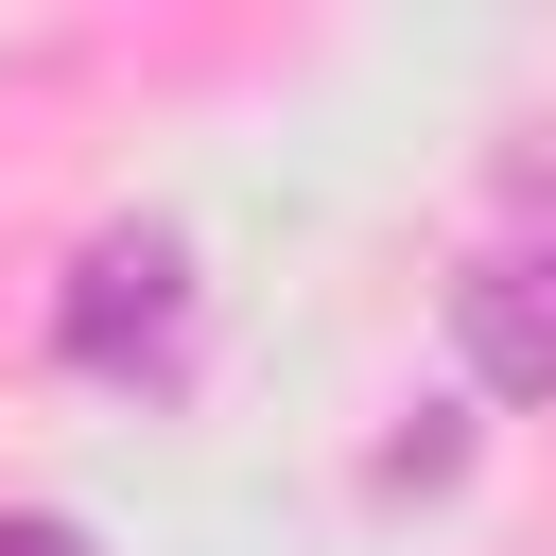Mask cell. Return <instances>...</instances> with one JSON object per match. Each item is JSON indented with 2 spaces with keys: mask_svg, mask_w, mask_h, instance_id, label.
I'll use <instances>...</instances> for the list:
<instances>
[{
  "mask_svg": "<svg viewBox=\"0 0 556 556\" xmlns=\"http://www.w3.org/2000/svg\"><path fill=\"white\" fill-rule=\"evenodd\" d=\"M0 556H87V539L70 521H0Z\"/></svg>",
  "mask_w": 556,
  "mask_h": 556,
  "instance_id": "cell-3",
  "label": "cell"
},
{
  "mask_svg": "<svg viewBox=\"0 0 556 556\" xmlns=\"http://www.w3.org/2000/svg\"><path fill=\"white\" fill-rule=\"evenodd\" d=\"M539 243H556V191H539Z\"/></svg>",
  "mask_w": 556,
  "mask_h": 556,
  "instance_id": "cell-4",
  "label": "cell"
},
{
  "mask_svg": "<svg viewBox=\"0 0 556 556\" xmlns=\"http://www.w3.org/2000/svg\"><path fill=\"white\" fill-rule=\"evenodd\" d=\"M156 330H174V243L139 226V243H104V261H87V295H70V348H87V365H122V348H156Z\"/></svg>",
  "mask_w": 556,
  "mask_h": 556,
  "instance_id": "cell-2",
  "label": "cell"
},
{
  "mask_svg": "<svg viewBox=\"0 0 556 556\" xmlns=\"http://www.w3.org/2000/svg\"><path fill=\"white\" fill-rule=\"evenodd\" d=\"M452 313H469V365H486V382H521V400L556 382V243H539V226L486 243V261L452 278Z\"/></svg>",
  "mask_w": 556,
  "mask_h": 556,
  "instance_id": "cell-1",
  "label": "cell"
}]
</instances>
